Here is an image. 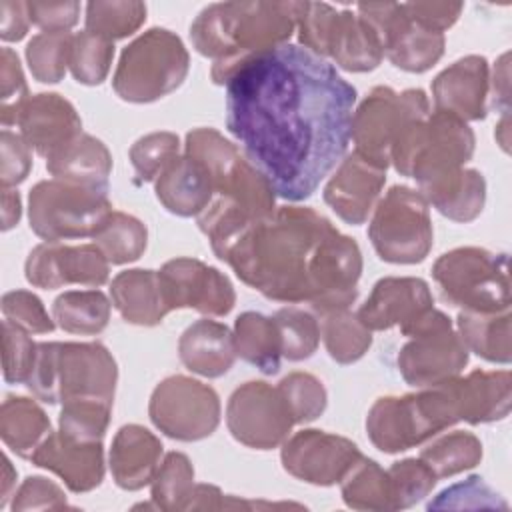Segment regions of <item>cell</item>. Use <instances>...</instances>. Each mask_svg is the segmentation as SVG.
I'll list each match as a JSON object with an SVG mask.
<instances>
[{
    "label": "cell",
    "mask_w": 512,
    "mask_h": 512,
    "mask_svg": "<svg viewBox=\"0 0 512 512\" xmlns=\"http://www.w3.org/2000/svg\"><path fill=\"white\" fill-rule=\"evenodd\" d=\"M224 86L226 128L246 158L276 196L310 198L346 156L356 88L300 44L244 60Z\"/></svg>",
    "instance_id": "6da1fadb"
},
{
    "label": "cell",
    "mask_w": 512,
    "mask_h": 512,
    "mask_svg": "<svg viewBox=\"0 0 512 512\" xmlns=\"http://www.w3.org/2000/svg\"><path fill=\"white\" fill-rule=\"evenodd\" d=\"M212 252L268 300L310 304L316 314L348 308L358 296L362 252L312 208L280 206L258 218L216 198L198 214Z\"/></svg>",
    "instance_id": "7a4b0ae2"
},
{
    "label": "cell",
    "mask_w": 512,
    "mask_h": 512,
    "mask_svg": "<svg viewBox=\"0 0 512 512\" xmlns=\"http://www.w3.org/2000/svg\"><path fill=\"white\" fill-rule=\"evenodd\" d=\"M302 2H216L190 24L194 48L214 60L212 82L224 86L248 58L288 44Z\"/></svg>",
    "instance_id": "3957f363"
},
{
    "label": "cell",
    "mask_w": 512,
    "mask_h": 512,
    "mask_svg": "<svg viewBox=\"0 0 512 512\" xmlns=\"http://www.w3.org/2000/svg\"><path fill=\"white\" fill-rule=\"evenodd\" d=\"M118 366L100 342H40L26 380L28 390L46 404L72 398L114 402Z\"/></svg>",
    "instance_id": "277c9868"
},
{
    "label": "cell",
    "mask_w": 512,
    "mask_h": 512,
    "mask_svg": "<svg viewBox=\"0 0 512 512\" xmlns=\"http://www.w3.org/2000/svg\"><path fill=\"white\" fill-rule=\"evenodd\" d=\"M460 422L452 394L444 384L404 396L378 398L366 416L370 442L396 454L420 446Z\"/></svg>",
    "instance_id": "5b68a950"
},
{
    "label": "cell",
    "mask_w": 512,
    "mask_h": 512,
    "mask_svg": "<svg viewBox=\"0 0 512 512\" xmlns=\"http://www.w3.org/2000/svg\"><path fill=\"white\" fill-rule=\"evenodd\" d=\"M472 128L454 114L434 110L406 126L392 148L390 164L420 184L464 168L474 154Z\"/></svg>",
    "instance_id": "8992f818"
},
{
    "label": "cell",
    "mask_w": 512,
    "mask_h": 512,
    "mask_svg": "<svg viewBox=\"0 0 512 512\" xmlns=\"http://www.w3.org/2000/svg\"><path fill=\"white\" fill-rule=\"evenodd\" d=\"M188 68L184 42L166 28H150L122 50L112 88L126 102H154L174 92L186 80Z\"/></svg>",
    "instance_id": "52a82bcc"
},
{
    "label": "cell",
    "mask_w": 512,
    "mask_h": 512,
    "mask_svg": "<svg viewBox=\"0 0 512 512\" xmlns=\"http://www.w3.org/2000/svg\"><path fill=\"white\" fill-rule=\"evenodd\" d=\"M440 296L466 312L510 310L508 254H494L478 246L444 252L432 266Z\"/></svg>",
    "instance_id": "ba28073f"
},
{
    "label": "cell",
    "mask_w": 512,
    "mask_h": 512,
    "mask_svg": "<svg viewBox=\"0 0 512 512\" xmlns=\"http://www.w3.org/2000/svg\"><path fill=\"white\" fill-rule=\"evenodd\" d=\"M110 212L106 186L52 178L38 182L28 196L30 228L46 242L94 236Z\"/></svg>",
    "instance_id": "9c48e42d"
},
{
    "label": "cell",
    "mask_w": 512,
    "mask_h": 512,
    "mask_svg": "<svg viewBox=\"0 0 512 512\" xmlns=\"http://www.w3.org/2000/svg\"><path fill=\"white\" fill-rule=\"evenodd\" d=\"M184 154L204 166L214 194L236 200L256 216H270L276 210V192L268 178L218 130L206 126L190 130Z\"/></svg>",
    "instance_id": "30bf717a"
},
{
    "label": "cell",
    "mask_w": 512,
    "mask_h": 512,
    "mask_svg": "<svg viewBox=\"0 0 512 512\" xmlns=\"http://www.w3.org/2000/svg\"><path fill=\"white\" fill-rule=\"evenodd\" d=\"M408 342L400 348L396 364L406 384L430 388L458 376L468 364V348L450 318L434 306L400 328Z\"/></svg>",
    "instance_id": "8fae6325"
},
{
    "label": "cell",
    "mask_w": 512,
    "mask_h": 512,
    "mask_svg": "<svg viewBox=\"0 0 512 512\" xmlns=\"http://www.w3.org/2000/svg\"><path fill=\"white\" fill-rule=\"evenodd\" d=\"M430 204L420 190L392 186L372 210L368 238L376 254L390 264L422 262L434 240Z\"/></svg>",
    "instance_id": "7c38bea8"
},
{
    "label": "cell",
    "mask_w": 512,
    "mask_h": 512,
    "mask_svg": "<svg viewBox=\"0 0 512 512\" xmlns=\"http://www.w3.org/2000/svg\"><path fill=\"white\" fill-rule=\"evenodd\" d=\"M430 114V104L420 88L396 92L390 86H376L352 114L350 138L366 160L380 168L390 166L394 144L406 126Z\"/></svg>",
    "instance_id": "4fadbf2b"
},
{
    "label": "cell",
    "mask_w": 512,
    "mask_h": 512,
    "mask_svg": "<svg viewBox=\"0 0 512 512\" xmlns=\"http://www.w3.org/2000/svg\"><path fill=\"white\" fill-rule=\"evenodd\" d=\"M152 424L168 438L196 442L220 424V398L200 380L176 374L156 384L148 402Z\"/></svg>",
    "instance_id": "5bb4252c"
},
{
    "label": "cell",
    "mask_w": 512,
    "mask_h": 512,
    "mask_svg": "<svg viewBox=\"0 0 512 512\" xmlns=\"http://www.w3.org/2000/svg\"><path fill=\"white\" fill-rule=\"evenodd\" d=\"M226 426L240 444L256 450H272L288 438L294 418L278 388L262 380H250L230 394Z\"/></svg>",
    "instance_id": "9a60e30c"
},
{
    "label": "cell",
    "mask_w": 512,
    "mask_h": 512,
    "mask_svg": "<svg viewBox=\"0 0 512 512\" xmlns=\"http://www.w3.org/2000/svg\"><path fill=\"white\" fill-rule=\"evenodd\" d=\"M356 12L376 30L384 56L400 70L426 72L444 54V34L412 20L402 4H358Z\"/></svg>",
    "instance_id": "2e32d148"
},
{
    "label": "cell",
    "mask_w": 512,
    "mask_h": 512,
    "mask_svg": "<svg viewBox=\"0 0 512 512\" xmlns=\"http://www.w3.org/2000/svg\"><path fill=\"white\" fill-rule=\"evenodd\" d=\"M166 306L192 308L206 316H226L236 304V292L226 274L196 258L168 260L160 270Z\"/></svg>",
    "instance_id": "e0dca14e"
},
{
    "label": "cell",
    "mask_w": 512,
    "mask_h": 512,
    "mask_svg": "<svg viewBox=\"0 0 512 512\" xmlns=\"http://www.w3.org/2000/svg\"><path fill=\"white\" fill-rule=\"evenodd\" d=\"M360 456L362 452L352 440L312 428L286 438L280 450L284 470L314 486L340 484Z\"/></svg>",
    "instance_id": "ac0fdd59"
},
{
    "label": "cell",
    "mask_w": 512,
    "mask_h": 512,
    "mask_svg": "<svg viewBox=\"0 0 512 512\" xmlns=\"http://www.w3.org/2000/svg\"><path fill=\"white\" fill-rule=\"evenodd\" d=\"M110 262L96 244L68 246L62 242H44L30 250L24 276L44 290H54L66 284L102 286L108 282Z\"/></svg>",
    "instance_id": "d6986e66"
},
{
    "label": "cell",
    "mask_w": 512,
    "mask_h": 512,
    "mask_svg": "<svg viewBox=\"0 0 512 512\" xmlns=\"http://www.w3.org/2000/svg\"><path fill=\"white\" fill-rule=\"evenodd\" d=\"M386 182V170L358 152L342 158L324 186V202L336 216L352 226L364 224L372 214Z\"/></svg>",
    "instance_id": "ffe728a7"
},
{
    "label": "cell",
    "mask_w": 512,
    "mask_h": 512,
    "mask_svg": "<svg viewBox=\"0 0 512 512\" xmlns=\"http://www.w3.org/2000/svg\"><path fill=\"white\" fill-rule=\"evenodd\" d=\"M488 92V60L478 54L456 60L432 80V98L436 110L454 114L464 122L486 118Z\"/></svg>",
    "instance_id": "44dd1931"
},
{
    "label": "cell",
    "mask_w": 512,
    "mask_h": 512,
    "mask_svg": "<svg viewBox=\"0 0 512 512\" xmlns=\"http://www.w3.org/2000/svg\"><path fill=\"white\" fill-rule=\"evenodd\" d=\"M432 308V294L422 278L386 276L380 278L366 302L356 312L360 322L370 330L404 328L420 314Z\"/></svg>",
    "instance_id": "7402d4cb"
},
{
    "label": "cell",
    "mask_w": 512,
    "mask_h": 512,
    "mask_svg": "<svg viewBox=\"0 0 512 512\" xmlns=\"http://www.w3.org/2000/svg\"><path fill=\"white\" fill-rule=\"evenodd\" d=\"M30 460L34 466L60 476L68 490L76 494L94 490L104 478L102 442H80L68 438L60 430L50 432Z\"/></svg>",
    "instance_id": "603a6c76"
},
{
    "label": "cell",
    "mask_w": 512,
    "mask_h": 512,
    "mask_svg": "<svg viewBox=\"0 0 512 512\" xmlns=\"http://www.w3.org/2000/svg\"><path fill=\"white\" fill-rule=\"evenodd\" d=\"M20 136L36 154L48 158L82 132L76 108L56 92H40L28 98L18 116Z\"/></svg>",
    "instance_id": "cb8c5ba5"
},
{
    "label": "cell",
    "mask_w": 512,
    "mask_h": 512,
    "mask_svg": "<svg viewBox=\"0 0 512 512\" xmlns=\"http://www.w3.org/2000/svg\"><path fill=\"white\" fill-rule=\"evenodd\" d=\"M454 398L458 418L468 424L504 420L512 402V376L508 370H472L444 382Z\"/></svg>",
    "instance_id": "d4e9b609"
},
{
    "label": "cell",
    "mask_w": 512,
    "mask_h": 512,
    "mask_svg": "<svg viewBox=\"0 0 512 512\" xmlns=\"http://www.w3.org/2000/svg\"><path fill=\"white\" fill-rule=\"evenodd\" d=\"M162 442L140 424L122 426L110 448V472L122 490H140L152 482L162 460Z\"/></svg>",
    "instance_id": "484cf974"
},
{
    "label": "cell",
    "mask_w": 512,
    "mask_h": 512,
    "mask_svg": "<svg viewBox=\"0 0 512 512\" xmlns=\"http://www.w3.org/2000/svg\"><path fill=\"white\" fill-rule=\"evenodd\" d=\"M160 204L176 216H198L212 202L214 188L204 166L188 154L176 156L154 180Z\"/></svg>",
    "instance_id": "4316f807"
},
{
    "label": "cell",
    "mask_w": 512,
    "mask_h": 512,
    "mask_svg": "<svg viewBox=\"0 0 512 512\" xmlns=\"http://www.w3.org/2000/svg\"><path fill=\"white\" fill-rule=\"evenodd\" d=\"M180 362L194 374L204 378L224 376L234 360V334L230 328L216 320H196L192 322L178 340Z\"/></svg>",
    "instance_id": "83f0119b"
},
{
    "label": "cell",
    "mask_w": 512,
    "mask_h": 512,
    "mask_svg": "<svg viewBox=\"0 0 512 512\" xmlns=\"http://www.w3.org/2000/svg\"><path fill=\"white\" fill-rule=\"evenodd\" d=\"M110 298L118 314L136 326H156L170 312L156 270L120 272L110 284Z\"/></svg>",
    "instance_id": "f1b7e54d"
},
{
    "label": "cell",
    "mask_w": 512,
    "mask_h": 512,
    "mask_svg": "<svg viewBox=\"0 0 512 512\" xmlns=\"http://www.w3.org/2000/svg\"><path fill=\"white\" fill-rule=\"evenodd\" d=\"M420 194L442 216L454 222H472L486 202V180L474 168H458L420 184Z\"/></svg>",
    "instance_id": "f546056e"
},
{
    "label": "cell",
    "mask_w": 512,
    "mask_h": 512,
    "mask_svg": "<svg viewBox=\"0 0 512 512\" xmlns=\"http://www.w3.org/2000/svg\"><path fill=\"white\" fill-rule=\"evenodd\" d=\"M328 56L346 72H370L384 58L382 42L358 12L338 10Z\"/></svg>",
    "instance_id": "4dcf8cb0"
},
{
    "label": "cell",
    "mask_w": 512,
    "mask_h": 512,
    "mask_svg": "<svg viewBox=\"0 0 512 512\" xmlns=\"http://www.w3.org/2000/svg\"><path fill=\"white\" fill-rule=\"evenodd\" d=\"M46 170L60 180L108 188L112 156L102 140L80 132L74 140L46 158Z\"/></svg>",
    "instance_id": "1f68e13d"
},
{
    "label": "cell",
    "mask_w": 512,
    "mask_h": 512,
    "mask_svg": "<svg viewBox=\"0 0 512 512\" xmlns=\"http://www.w3.org/2000/svg\"><path fill=\"white\" fill-rule=\"evenodd\" d=\"M50 432V420L36 400L6 396L0 408V436L12 452L30 460Z\"/></svg>",
    "instance_id": "d6a6232c"
},
{
    "label": "cell",
    "mask_w": 512,
    "mask_h": 512,
    "mask_svg": "<svg viewBox=\"0 0 512 512\" xmlns=\"http://www.w3.org/2000/svg\"><path fill=\"white\" fill-rule=\"evenodd\" d=\"M232 334L236 356L268 376L280 370L282 340L272 316H264L260 312H242L234 322Z\"/></svg>",
    "instance_id": "836d02e7"
},
{
    "label": "cell",
    "mask_w": 512,
    "mask_h": 512,
    "mask_svg": "<svg viewBox=\"0 0 512 512\" xmlns=\"http://www.w3.org/2000/svg\"><path fill=\"white\" fill-rule=\"evenodd\" d=\"M458 336L468 352L496 362L508 364L512 358L510 346V310L506 312H466L456 318Z\"/></svg>",
    "instance_id": "e575fe53"
},
{
    "label": "cell",
    "mask_w": 512,
    "mask_h": 512,
    "mask_svg": "<svg viewBox=\"0 0 512 512\" xmlns=\"http://www.w3.org/2000/svg\"><path fill=\"white\" fill-rule=\"evenodd\" d=\"M110 306L100 290H68L52 302V318L64 332L94 336L108 326Z\"/></svg>",
    "instance_id": "d590c367"
},
{
    "label": "cell",
    "mask_w": 512,
    "mask_h": 512,
    "mask_svg": "<svg viewBox=\"0 0 512 512\" xmlns=\"http://www.w3.org/2000/svg\"><path fill=\"white\" fill-rule=\"evenodd\" d=\"M342 500L354 510H394V494L388 470L364 454L340 480Z\"/></svg>",
    "instance_id": "8d00e7d4"
},
{
    "label": "cell",
    "mask_w": 512,
    "mask_h": 512,
    "mask_svg": "<svg viewBox=\"0 0 512 512\" xmlns=\"http://www.w3.org/2000/svg\"><path fill=\"white\" fill-rule=\"evenodd\" d=\"M320 334L328 356L338 364L360 360L372 346V332L348 308L320 314Z\"/></svg>",
    "instance_id": "74e56055"
},
{
    "label": "cell",
    "mask_w": 512,
    "mask_h": 512,
    "mask_svg": "<svg viewBox=\"0 0 512 512\" xmlns=\"http://www.w3.org/2000/svg\"><path fill=\"white\" fill-rule=\"evenodd\" d=\"M92 238L110 264H128L144 254L148 230L136 216L112 210Z\"/></svg>",
    "instance_id": "f35d334b"
},
{
    "label": "cell",
    "mask_w": 512,
    "mask_h": 512,
    "mask_svg": "<svg viewBox=\"0 0 512 512\" xmlns=\"http://www.w3.org/2000/svg\"><path fill=\"white\" fill-rule=\"evenodd\" d=\"M420 458L436 478H448L474 468L482 460V442L464 430H454L434 438L420 450Z\"/></svg>",
    "instance_id": "ab89813d"
},
{
    "label": "cell",
    "mask_w": 512,
    "mask_h": 512,
    "mask_svg": "<svg viewBox=\"0 0 512 512\" xmlns=\"http://www.w3.org/2000/svg\"><path fill=\"white\" fill-rule=\"evenodd\" d=\"M146 20V4L136 0H110L86 4V30L110 42L134 34Z\"/></svg>",
    "instance_id": "60d3db41"
},
{
    "label": "cell",
    "mask_w": 512,
    "mask_h": 512,
    "mask_svg": "<svg viewBox=\"0 0 512 512\" xmlns=\"http://www.w3.org/2000/svg\"><path fill=\"white\" fill-rule=\"evenodd\" d=\"M152 502L158 510H184L194 488V466L182 452H168L152 478Z\"/></svg>",
    "instance_id": "b9f144b4"
},
{
    "label": "cell",
    "mask_w": 512,
    "mask_h": 512,
    "mask_svg": "<svg viewBox=\"0 0 512 512\" xmlns=\"http://www.w3.org/2000/svg\"><path fill=\"white\" fill-rule=\"evenodd\" d=\"M112 402L102 398H72L62 402L58 430L80 442H102L110 424Z\"/></svg>",
    "instance_id": "7bdbcfd3"
},
{
    "label": "cell",
    "mask_w": 512,
    "mask_h": 512,
    "mask_svg": "<svg viewBox=\"0 0 512 512\" xmlns=\"http://www.w3.org/2000/svg\"><path fill=\"white\" fill-rule=\"evenodd\" d=\"M74 36L70 32H40L26 46V62L34 80L56 84L70 64Z\"/></svg>",
    "instance_id": "ee69618b"
},
{
    "label": "cell",
    "mask_w": 512,
    "mask_h": 512,
    "mask_svg": "<svg viewBox=\"0 0 512 512\" xmlns=\"http://www.w3.org/2000/svg\"><path fill=\"white\" fill-rule=\"evenodd\" d=\"M114 60V42L82 30L74 34L70 52V72L76 82L98 86L106 80Z\"/></svg>",
    "instance_id": "f6af8a7d"
},
{
    "label": "cell",
    "mask_w": 512,
    "mask_h": 512,
    "mask_svg": "<svg viewBox=\"0 0 512 512\" xmlns=\"http://www.w3.org/2000/svg\"><path fill=\"white\" fill-rule=\"evenodd\" d=\"M274 322L282 340V356L290 362H300L310 358L320 342V324L316 316L308 310L286 306L278 310Z\"/></svg>",
    "instance_id": "bcb514c9"
},
{
    "label": "cell",
    "mask_w": 512,
    "mask_h": 512,
    "mask_svg": "<svg viewBox=\"0 0 512 512\" xmlns=\"http://www.w3.org/2000/svg\"><path fill=\"white\" fill-rule=\"evenodd\" d=\"M130 162L136 172V182H154L158 174L180 156V140L174 132H150L130 146Z\"/></svg>",
    "instance_id": "7dc6e473"
},
{
    "label": "cell",
    "mask_w": 512,
    "mask_h": 512,
    "mask_svg": "<svg viewBox=\"0 0 512 512\" xmlns=\"http://www.w3.org/2000/svg\"><path fill=\"white\" fill-rule=\"evenodd\" d=\"M276 388L286 400L294 424L312 422L326 410L328 394L324 384L314 374L292 372L284 376Z\"/></svg>",
    "instance_id": "c3c4849f"
},
{
    "label": "cell",
    "mask_w": 512,
    "mask_h": 512,
    "mask_svg": "<svg viewBox=\"0 0 512 512\" xmlns=\"http://www.w3.org/2000/svg\"><path fill=\"white\" fill-rule=\"evenodd\" d=\"M394 510H404L426 498L436 486V476L422 458H404L388 468Z\"/></svg>",
    "instance_id": "681fc988"
},
{
    "label": "cell",
    "mask_w": 512,
    "mask_h": 512,
    "mask_svg": "<svg viewBox=\"0 0 512 512\" xmlns=\"http://www.w3.org/2000/svg\"><path fill=\"white\" fill-rule=\"evenodd\" d=\"M338 18V10L324 2H302L300 14L296 20L298 40L300 44L314 52L320 58L328 56L330 38L334 32V24Z\"/></svg>",
    "instance_id": "f907efd6"
},
{
    "label": "cell",
    "mask_w": 512,
    "mask_h": 512,
    "mask_svg": "<svg viewBox=\"0 0 512 512\" xmlns=\"http://www.w3.org/2000/svg\"><path fill=\"white\" fill-rule=\"evenodd\" d=\"M28 334L8 320L2 322V368L8 384H20L30 378L38 344Z\"/></svg>",
    "instance_id": "816d5d0a"
},
{
    "label": "cell",
    "mask_w": 512,
    "mask_h": 512,
    "mask_svg": "<svg viewBox=\"0 0 512 512\" xmlns=\"http://www.w3.org/2000/svg\"><path fill=\"white\" fill-rule=\"evenodd\" d=\"M0 58V122L4 128H8L12 124H18V116L30 96L18 54L10 48H2Z\"/></svg>",
    "instance_id": "f5cc1de1"
},
{
    "label": "cell",
    "mask_w": 512,
    "mask_h": 512,
    "mask_svg": "<svg viewBox=\"0 0 512 512\" xmlns=\"http://www.w3.org/2000/svg\"><path fill=\"white\" fill-rule=\"evenodd\" d=\"M462 510V508H508V504L480 478L470 476L462 482H456L442 490L432 502H428V510Z\"/></svg>",
    "instance_id": "db71d44e"
},
{
    "label": "cell",
    "mask_w": 512,
    "mask_h": 512,
    "mask_svg": "<svg viewBox=\"0 0 512 512\" xmlns=\"http://www.w3.org/2000/svg\"><path fill=\"white\" fill-rule=\"evenodd\" d=\"M4 320L20 326L30 334H48L54 330L56 322L48 316L42 300L28 290H10L2 296Z\"/></svg>",
    "instance_id": "11a10c76"
},
{
    "label": "cell",
    "mask_w": 512,
    "mask_h": 512,
    "mask_svg": "<svg viewBox=\"0 0 512 512\" xmlns=\"http://www.w3.org/2000/svg\"><path fill=\"white\" fill-rule=\"evenodd\" d=\"M0 180L2 188H12L26 180L32 168V148L20 134L8 128L0 134Z\"/></svg>",
    "instance_id": "9f6ffc18"
},
{
    "label": "cell",
    "mask_w": 512,
    "mask_h": 512,
    "mask_svg": "<svg viewBox=\"0 0 512 512\" xmlns=\"http://www.w3.org/2000/svg\"><path fill=\"white\" fill-rule=\"evenodd\" d=\"M66 494L64 490L44 476H28L20 488L14 492L12 510H56L66 508Z\"/></svg>",
    "instance_id": "6f0895ef"
},
{
    "label": "cell",
    "mask_w": 512,
    "mask_h": 512,
    "mask_svg": "<svg viewBox=\"0 0 512 512\" xmlns=\"http://www.w3.org/2000/svg\"><path fill=\"white\" fill-rule=\"evenodd\" d=\"M30 22L44 32H68L80 14L78 2H26Z\"/></svg>",
    "instance_id": "680465c9"
},
{
    "label": "cell",
    "mask_w": 512,
    "mask_h": 512,
    "mask_svg": "<svg viewBox=\"0 0 512 512\" xmlns=\"http://www.w3.org/2000/svg\"><path fill=\"white\" fill-rule=\"evenodd\" d=\"M402 6L412 20L442 34L444 30L454 26L464 10L460 2H406Z\"/></svg>",
    "instance_id": "91938a15"
},
{
    "label": "cell",
    "mask_w": 512,
    "mask_h": 512,
    "mask_svg": "<svg viewBox=\"0 0 512 512\" xmlns=\"http://www.w3.org/2000/svg\"><path fill=\"white\" fill-rule=\"evenodd\" d=\"M30 28V14L26 2L2 0L0 2V38L4 42H18Z\"/></svg>",
    "instance_id": "94428289"
},
{
    "label": "cell",
    "mask_w": 512,
    "mask_h": 512,
    "mask_svg": "<svg viewBox=\"0 0 512 512\" xmlns=\"http://www.w3.org/2000/svg\"><path fill=\"white\" fill-rule=\"evenodd\" d=\"M226 508V496L218 486L194 484L184 510H222Z\"/></svg>",
    "instance_id": "6125c7cd"
},
{
    "label": "cell",
    "mask_w": 512,
    "mask_h": 512,
    "mask_svg": "<svg viewBox=\"0 0 512 512\" xmlns=\"http://www.w3.org/2000/svg\"><path fill=\"white\" fill-rule=\"evenodd\" d=\"M492 82V92H494V106L502 108L504 114H508V54H502L496 68H494V80Z\"/></svg>",
    "instance_id": "be15d7a7"
},
{
    "label": "cell",
    "mask_w": 512,
    "mask_h": 512,
    "mask_svg": "<svg viewBox=\"0 0 512 512\" xmlns=\"http://www.w3.org/2000/svg\"><path fill=\"white\" fill-rule=\"evenodd\" d=\"M22 214L20 194L12 188H2V230H10L18 224Z\"/></svg>",
    "instance_id": "e7e4bbea"
},
{
    "label": "cell",
    "mask_w": 512,
    "mask_h": 512,
    "mask_svg": "<svg viewBox=\"0 0 512 512\" xmlns=\"http://www.w3.org/2000/svg\"><path fill=\"white\" fill-rule=\"evenodd\" d=\"M2 464H4V476H2V490H0V506H6L8 498H10V492H12V486H16V470L12 468L8 456L2 458Z\"/></svg>",
    "instance_id": "03108f58"
}]
</instances>
